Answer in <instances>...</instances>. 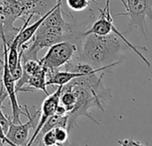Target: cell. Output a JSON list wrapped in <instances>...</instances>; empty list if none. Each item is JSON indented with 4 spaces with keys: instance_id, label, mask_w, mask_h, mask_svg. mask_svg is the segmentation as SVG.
<instances>
[{
    "instance_id": "cell-2",
    "label": "cell",
    "mask_w": 152,
    "mask_h": 146,
    "mask_svg": "<svg viewBox=\"0 0 152 146\" xmlns=\"http://www.w3.org/2000/svg\"><path fill=\"white\" fill-rule=\"evenodd\" d=\"M110 0H106V5L105 7L102 10L101 8H99L100 11V17L98 20H96L93 25L87 29L86 30L84 33H82L83 36H86L89 34H95V35H99V36H105V35H109V34H116L117 36H118L128 46L129 48L134 51L142 60V62H144L147 66L149 68H151V62L143 56V54L140 52V49H145V47H139L137 48L136 46L133 45L125 37L124 35L118 31V29L114 26L113 24V17L111 16L110 13Z\"/></svg>"
},
{
    "instance_id": "cell-4",
    "label": "cell",
    "mask_w": 152,
    "mask_h": 146,
    "mask_svg": "<svg viewBox=\"0 0 152 146\" xmlns=\"http://www.w3.org/2000/svg\"><path fill=\"white\" fill-rule=\"evenodd\" d=\"M78 47L70 40H64L51 45L42 59L39 60L45 72L59 70L69 62L77 53Z\"/></svg>"
},
{
    "instance_id": "cell-9",
    "label": "cell",
    "mask_w": 152,
    "mask_h": 146,
    "mask_svg": "<svg viewBox=\"0 0 152 146\" xmlns=\"http://www.w3.org/2000/svg\"><path fill=\"white\" fill-rule=\"evenodd\" d=\"M66 3L69 8L74 12H81L86 10L90 4L88 0H66Z\"/></svg>"
},
{
    "instance_id": "cell-10",
    "label": "cell",
    "mask_w": 152,
    "mask_h": 146,
    "mask_svg": "<svg viewBox=\"0 0 152 146\" xmlns=\"http://www.w3.org/2000/svg\"><path fill=\"white\" fill-rule=\"evenodd\" d=\"M53 132H54V136H55L57 145L64 144L69 139V132L65 128L55 127V128H53Z\"/></svg>"
},
{
    "instance_id": "cell-12",
    "label": "cell",
    "mask_w": 152,
    "mask_h": 146,
    "mask_svg": "<svg viewBox=\"0 0 152 146\" xmlns=\"http://www.w3.org/2000/svg\"><path fill=\"white\" fill-rule=\"evenodd\" d=\"M11 123H12V119L10 117L6 116L5 114H4L3 110L0 109V125H1L5 135L8 131V128H9Z\"/></svg>"
},
{
    "instance_id": "cell-18",
    "label": "cell",
    "mask_w": 152,
    "mask_h": 146,
    "mask_svg": "<svg viewBox=\"0 0 152 146\" xmlns=\"http://www.w3.org/2000/svg\"><path fill=\"white\" fill-rule=\"evenodd\" d=\"M58 1H61V0H58Z\"/></svg>"
},
{
    "instance_id": "cell-3",
    "label": "cell",
    "mask_w": 152,
    "mask_h": 146,
    "mask_svg": "<svg viewBox=\"0 0 152 146\" xmlns=\"http://www.w3.org/2000/svg\"><path fill=\"white\" fill-rule=\"evenodd\" d=\"M0 37L2 39L3 44V61L0 59V62L3 69V76H2V85L4 86L8 97L10 98V103L12 106V122L13 124H20L22 123L20 120V116H25V112L22 111L21 106L19 104L15 91V81L12 79V73L10 71L9 66H8V48H7V40L4 36V33L3 31L2 27L0 26Z\"/></svg>"
},
{
    "instance_id": "cell-8",
    "label": "cell",
    "mask_w": 152,
    "mask_h": 146,
    "mask_svg": "<svg viewBox=\"0 0 152 146\" xmlns=\"http://www.w3.org/2000/svg\"><path fill=\"white\" fill-rule=\"evenodd\" d=\"M77 98L76 95H74V93L69 90V89H66L63 88L61 89V94L60 96V103L62 106H64L68 112V113L73 109L75 103H76Z\"/></svg>"
},
{
    "instance_id": "cell-6",
    "label": "cell",
    "mask_w": 152,
    "mask_h": 146,
    "mask_svg": "<svg viewBox=\"0 0 152 146\" xmlns=\"http://www.w3.org/2000/svg\"><path fill=\"white\" fill-rule=\"evenodd\" d=\"M25 109V116L28 119V122L20 123V124H13L11 123L8 131L6 133V137L16 146H25L27 145L29 137V133L32 128H36L37 125V117L39 114V110L36 111L35 113H31L28 111L27 105L24 107Z\"/></svg>"
},
{
    "instance_id": "cell-16",
    "label": "cell",
    "mask_w": 152,
    "mask_h": 146,
    "mask_svg": "<svg viewBox=\"0 0 152 146\" xmlns=\"http://www.w3.org/2000/svg\"><path fill=\"white\" fill-rule=\"evenodd\" d=\"M89 2L91 1V2H94V3H95L96 4H98V2H97V0H88Z\"/></svg>"
},
{
    "instance_id": "cell-5",
    "label": "cell",
    "mask_w": 152,
    "mask_h": 146,
    "mask_svg": "<svg viewBox=\"0 0 152 146\" xmlns=\"http://www.w3.org/2000/svg\"><path fill=\"white\" fill-rule=\"evenodd\" d=\"M126 12L117 13L116 16H127L130 19L128 28L139 29L147 37L146 19L152 20V0H126Z\"/></svg>"
},
{
    "instance_id": "cell-13",
    "label": "cell",
    "mask_w": 152,
    "mask_h": 146,
    "mask_svg": "<svg viewBox=\"0 0 152 146\" xmlns=\"http://www.w3.org/2000/svg\"><path fill=\"white\" fill-rule=\"evenodd\" d=\"M120 146H145L144 145L141 144L140 142L138 141H135L134 139L133 138H130V139H125L123 141H118V142ZM148 146V145H146Z\"/></svg>"
},
{
    "instance_id": "cell-1",
    "label": "cell",
    "mask_w": 152,
    "mask_h": 146,
    "mask_svg": "<svg viewBox=\"0 0 152 146\" xmlns=\"http://www.w3.org/2000/svg\"><path fill=\"white\" fill-rule=\"evenodd\" d=\"M124 50H131L129 46L116 34L99 36L89 34L83 36L77 61L91 66H105L115 62Z\"/></svg>"
},
{
    "instance_id": "cell-14",
    "label": "cell",
    "mask_w": 152,
    "mask_h": 146,
    "mask_svg": "<svg viewBox=\"0 0 152 146\" xmlns=\"http://www.w3.org/2000/svg\"><path fill=\"white\" fill-rule=\"evenodd\" d=\"M58 146H88V145H80L73 141H70L69 139L67 140V142H65L64 144H61V145H57Z\"/></svg>"
},
{
    "instance_id": "cell-15",
    "label": "cell",
    "mask_w": 152,
    "mask_h": 146,
    "mask_svg": "<svg viewBox=\"0 0 152 146\" xmlns=\"http://www.w3.org/2000/svg\"><path fill=\"white\" fill-rule=\"evenodd\" d=\"M119 1H120V2H121V3H122L123 4H124V7L126 8V0H119Z\"/></svg>"
},
{
    "instance_id": "cell-17",
    "label": "cell",
    "mask_w": 152,
    "mask_h": 146,
    "mask_svg": "<svg viewBox=\"0 0 152 146\" xmlns=\"http://www.w3.org/2000/svg\"><path fill=\"white\" fill-rule=\"evenodd\" d=\"M56 145H52V146H56Z\"/></svg>"
},
{
    "instance_id": "cell-11",
    "label": "cell",
    "mask_w": 152,
    "mask_h": 146,
    "mask_svg": "<svg viewBox=\"0 0 152 146\" xmlns=\"http://www.w3.org/2000/svg\"><path fill=\"white\" fill-rule=\"evenodd\" d=\"M41 142L43 144V146H52L57 145L55 136H54V132H53V128L47 131L46 133H45L42 136Z\"/></svg>"
},
{
    "instance_id": "cell-19",
    "label": "cell",
    "mask_w": 152,
    "mask_h": 146,
    "mask_svg": "<svg viewBox=\"0 0 152 146\" xmlns=\"http://www.w3.org/2000/svg\"><path fill=\"white\" fill-rule=\"evenodd\" d=\"M56 146H58V145H56Z\"/></svg>"
},
{
    "instance_id": "cell-7",
    "label": "cell",
    "mask_w": 152,
    "mask_h": 146,
    "mask_svg": "<svg viewBox=\"0 0 152 146\" xmlns=\"http://www.w3.org/2000/svg\"><path fill=\"white\" fill-rule=\"evenodd\" d=\"M27 87H23L19 92H35L37 90L43 91L46 95H49L46 89V76L45 69L43 67L39 71L30 76L26 83Z\"/></svg>"
}]
</instances>
